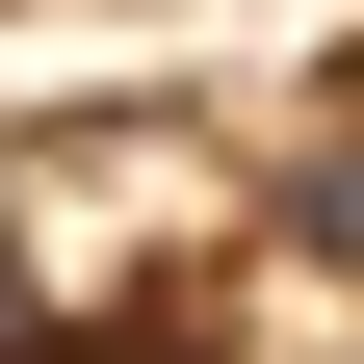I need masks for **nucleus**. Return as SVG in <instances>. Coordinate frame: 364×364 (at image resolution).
<instances>
[{
	"label": "nucleus",
	"instance_id": "f257e3e1",
	"mask_svg": "<svg viewBox=\"0 0 364 364\" xmlns=\"http://www.w3.org/2000/svg\"><path fill=\"white\" fill-rule=\"evenodd\" d=\"M0 235H26L53 338H156V260L208 287L260 235V182H235V130H53V156H0Z\"/></svg>",
	"mask_w": 364,
	"mask_h": 364
},
{
	"label": "nucleus",
	"instance_id": "f03ea898",
	"mask_svg": "<svg viewBox=\"0 0 364 364\" xmlns=\"http://www.w3.org/2000/svg\"><path fill=\"white\" fill-rule=\"evenodd\" d=\"M287 235H338V260H364V105H338V130L287 156Z\"/></svg>",
	"mask_w": 364,
	"mask_h": 364
},
{
	"label": "nucleus",
	"instance_id": "7ed1b4c3",
	"mask_svg": "<svg viewBox=\"0 0 364 364\" xmlns=\"http://www.w3.org/2000/svg\"><path fill=\"white\" fill-rule=\"evenodd\" d=\"M0 364H78V338H53V287H26V235H0Z\"/></svg>",
	"mask_w": 364,
	"mask_h": 364
}]
</instances>
